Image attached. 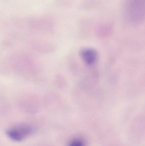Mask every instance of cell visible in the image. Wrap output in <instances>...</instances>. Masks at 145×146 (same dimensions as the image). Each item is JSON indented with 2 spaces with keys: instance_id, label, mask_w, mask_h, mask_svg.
Listing matches in <instances>:
<instances>
[{
  "instance_id": "cell-2",
  "label": "cell",
  "mask_w": 145,
  "mask_h": 146,
  "mask_svg": "<svg viewBox=\"0 0 145 146\" xmlns=\"http://www.w3.org/2000/svg\"><path fill=\"white\" fill-rule=\"evenodd\" d=\"M33 127L26 124L18 125L11 128L7 131V136L15 141H20L33 132Z\"/></svg>"
},
{
  "instance_id": "cell-4",
  "label": "cell",
  "mask_w": 145,
  "mask_h": 146,
  "mask_svg": "<svg viewBox=\"0 0 145 146\" xmlns=\"http://www.w3.org/2000/svg\"><path fill=\"white\" fill-rule=\"evenodd\" d=\"M68 146H84V141L81 139H75L69 143Z\"/></svg>"
},
{
  "instance_id": "cell-1",
  "label": "cell",
  "mask_w": 145,
  "mask_h": 146,
  "mask_svg": "<svg viewBox=\"0 0 145 146\" xmlns=\"http://www.w3.org/2000/svg\"><path fill=\"white\" fill-rule=\"evenodd\" d=\"M124 15L131 24H138L145 19V0H124Z\"/></svg>"
},
{
  "instance_id": "cell-3",
  "label": "cell",
  "mask_w": 145,
  "mask_h": 146,
  "mask_svg": "<svg viewBox=\"0 0 145 146\" xmlns=\"http://www.w3.org/2000/svg\"><path fill=\"white\" fill-rule=\"evenodd\" d=\"M81 54L82 58L88 65H93L95 63L97 60V52L93 49L87 48L83 50Z\"/></svg>"
}]
</instances>
